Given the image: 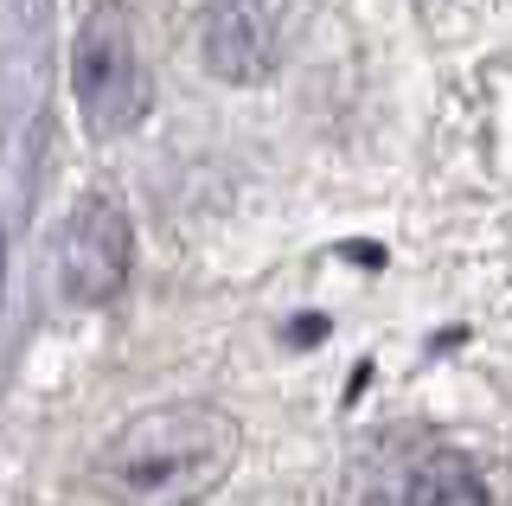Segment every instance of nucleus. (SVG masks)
Instances as JSON below:
<instances>
[{
  "label": "nucleus",
  "mask_w": 512,
  "mask_h": 506,
  "mask_svg": "<svg viewBox=\"0 0 512 506\" xmlns=\"http://www.w3.org/2000/svg\"><path fill=\"white\" fill-rule=\"evenodd\" d=\"M71 84L77 109H84L90 135H122L148 116V71H141V39L135 20L122 7H96L77 26V52H71Z\"/></svg>",
  "instance_id": "2"
},
{
  "label": "nucleus",
  "mask_w": 512,
  "mask_h": 506,
  "mask_svg": "<svg viewBox=\"0 0 512 506\" xmlns=\"http://www.w3.org/2000/svg\"><path fill=\"white\" fill-rule=\"evenodd\" d=\"M346 506H487V487L448 442L391 436L378 455H365L352 474Z\"/></svg>",
  "instance_id": "3"
},
{
  "label": "nucleus",
  "mask_w": 512,
  "mask_h": 506,
  "mask_svg": "<svg viewBox=\"0 0 512 506\" xmlns=\"http://www.w3.org/2000/svg\"><path fill=\"white\" fill-rule=\"evenodd\" d=\"M128 263H135V237H128V218L109 193L77 199V212L64 218L58 237V282L71 302H109V295L128 282Z\"/></svg>",
  "instance_id": "5"
},
{
  "label": "nucleus",
  "mask_w": 512,
  "mask_h": 506,
  "mask_svg": "<svg viewBox=\"0 0 512 506\" xmlns=\"http://www.w3.org/2000/svg\"><path fill=\"white\" fill-rule=\"evenodd\" d=\"M244 430L212 404H160L128 417L96 449V494L109 506H199L231 474Z\"/></svg>",
  "instance_id": "1"
},
{
  "label": "nucleus",
  "mask_w": 512,
  "mask_h": 506,
  "mask_svg": "<svg viewBox=\"0 0 512 506\" xmlns=\"http://www.w3.org/2000/svg\"><path fill=\"white\" fill-rule=\"evenodd\" d=\"M288 7L295 0H205L199 52L224 84H263L288 52Z\"/></svg>",
  "instance_id": "4"
}]
</instances>
